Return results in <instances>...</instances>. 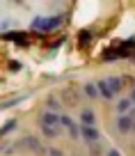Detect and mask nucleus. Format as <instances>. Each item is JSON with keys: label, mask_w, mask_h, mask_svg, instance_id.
Segmentation results:
<instances>
[{"label": "nucleus", "mask_w": 135, "mask_h": 156, "mask_svg": "<svg viewBox=\"0 0 135 156\" xmlns=\"http://www.w3.org/2000/svg\"><path fill=\"white\" fill-rule=\"evenodd\" d=\"M62 14H57V16H50V19H46V16H34L32 19V34H37V37H43L46 32H53L55 28H60L62 25Z\"/></svg>", "instance_id": "nucleus-1"}, {"label": "nucleus", "mask_w": 135, "mask_h": 156, "mask_svg": "<svg viewBox=\"0 0 135 156\" xmlns=\"http://www.w3.org/2000/svg\"><path fill=\"white\" fill-rule=\"evenodd\" d=\"M80 138L87 142V145H94V142H101V131H99V126L80 124Z\"/></svg>", "instance_id": "nucleus-2"}, {"label": "nucleus", "mask_w": 135, "mask_h": 156, "mask_svg": "<svg viewBox=\"0 0 135 156\" xmlns=\"http://www.w3.org/2000/svg\"><path fill=\"white\" fill-rule=\"evenodd\" d=\"M0 39H5V41H14L16 46H28V44H30V34L16 32V30H9V32L0 34Z\"/></svg>", "instance_id": "nucleus-3"}, {"label": "nucleus", "mask_w": 135, "mask_h": 156, "mask_svg": "<svg viewBox=\"0 0 135 156\" xmlns=\"http://www.w3.org/2000/svg\"><path fill=\"white\" fill-rule=\"evenodd\" d=\"M19 145H23L25 149L34 151V154H46V147H43L41 142H39V138H34V136H23V140H21Z\"/></svg>", "instance_id": "nucleus-4"}, {"label": "nucleus", "mask_w": 135, "mask_h": 156, "mask_svg": "<svg viewBox=\"0 0 135 156\" xmlns=\"http://www.w3.org/2000/svg\"><path fill=\"white\" fill-rule=\"evenodd\" d=\"M60 126H64L69 131V136L73 138V140H78V138H80V126H78L76 122H73L71 117L69 115H60Z\"/></svg>", "instance_id": "nucleus-5"}, {"label": "nucleus", "mask_w": 135, "mask_h": 156, "mask_svg": "<svg viewBox=\"0 0 135 156\" xmlns=\"http://www.w3.org/2000/svg\"><path fill=\"white\" fill-rule=\"evenodd\" d=\"M99 34H92V30H80V32H78V46H80L82 51H89L92 48V41Z\"/></svg>", "instance_id": "nucleus-6"}, {"label": "nucleus", "mask_w": 135, "mask_h": 156, "mask_svg": "<svg viewBox=\"0 0 135 156\" xmlns=\"http://www.w3.org/2000/svg\"><path fill=\"white\" fill-rule=\"evenodd\" d=\"M41 124H48V126H60V115L57 112H50V110H43L41 117H39Z\"/></svg>", "instance_id": "nucleus-7"}, {"label": "nucleus", "mask_w": 135, "mask_h": 156, "mask_svg": "<svg viewBox=\"0 0 135 156\" xmlns=\"http://www.w3.org/2000/svg\"><path fill=\"white\" fill-rule=\"evenodd\" d=\"M62 103H67V106H71V108H76L78 106V97H76V90H71V87H67V90H62Z\"/></svg>", "instance_id": "nucleus-8"}, {"label": "nucleus", "mask_w": 135, "mask_h": 156, "mask_svg": "<svg viewBox=\"0 0 135 156\" xmlns=\"http://www.w3.org/2000/svg\"><path fill=\"white\" fill-rule=\"evenodd\" d=\"M96 90H99V97H103L106 101H112L115 99V94H112V90L108 87V83H106V78H101L96 83Z\"/></svg>", "instance_id": "nucleus-9"}, {"label": "nucleus", "mask_w": 135, "mask_h": 156, "mask_svg": "<svg viewBox=\"0 0 135 156\" xmlns=\"http://www.w3.org/2000/svg\"><path fill=\"white\" fill-rule=\"evenodd\" d=\"M130 129H133V122H130L128 115H119L117 117V131L119 133H128Z\"/></svg>", "instance_id": "nucleus-10"}, {"label": "nucleus", "mask_w": 135, "mask_h": 156, "mask_svg": "<svg viewBox=\"0 0 135 156\" xmlns=\"http://www.w3.org/2000/svg\"><path fill=\"white\" fill-rule=\"evenodd\" d=\"M80 122L87 124V126H96V117H94L92 108H82V110H80Z\"/></svg>", "instance_id": "nucleus-11"}, {"label": "nucleus", "mask_w": 135, "mask_h": 156, "mask_svg": "<svg viewBox=\"0 0 135 156\" xmlns=\"http://www.w3.org/2000/svg\"><path fill=\"white\" fill-rule=\"evenodd\" d=\"M106 83H108V87L112 90V94H119L121 90H124V80H121V78H117V76H110V78H106Z\"/></svg>", "instance_id": "nucleus-12"}, {"label": "nucleus", "mask_w": 135, "mask_h": 156, "mask_svg": "<svg viewBox=\"0 0 135 156\" xmlns=\"http://www.w3.org/2000/svg\"><path fill=\"white\" fill-rule=\"evenodd\" d=\"M43 106H46V110H50V112H57V115H60V110H62V101H60L57 97H48Z\"/></svg>", "instance_id": "nucleus-13"}, {"label": "nucleus", "mask_w": 135, "mask_h": 156, "mask_svg": "<svg viewBox=\"0 0 135 156\" xmlns=\"http://www.w3.org/2000/svg\"><path fill=\"white\" fill-rule=\"evenodd\" d=\"M41 133H43L46 138H50V140H55V138H60L62 129H60V126H48V124H41Z\"/></svg>", "instance_id": "nucleus-14"}, {"label": "nucleus", "mask_w": 135, "mask_h": 156, "mask_svg": "<svg viewBox=\"0 0 135 156\" xmlns=\"http://www.w3.org/2000/svg\"><path fill=\"white\" fill-rule=\"evenodd\" d=\"M133 110V103H130V99H119L117 101V112L119 115H126V112Z\"/></svg>", "instance_id": "nucleus-15"}, {"label": "nucleus", "mask_w": 135, "mask_h": 156, "mask_svg": "<svg viewBox=\"0 0 135 156\" xmlns=\"http://www.w3.org/2000/svg\"><path fill=\"white\" fill-rule=\"evenodd\" d=\"M16 126H19V122H16L14 117H12V119H7V122L2 124V126H0V138H2V136H7V133H12Z\"/></svg>", "instance_id": "nucleus-16"}, {"label": "nucleus", "mask_w": 135, "mask_h": 156, "mask_svg": "<svg viewBox=\"0 0 135 156\" xmlns=\"http://www.w3.org/2000/svg\"><path fill=\"white\" fill-rule=\"evenodd\" d=\"M82 92H85V97H87V99H96V97H99L96 83H85V87H82Z\"/></svg>", "instance_id": "nucleus-17"}, {"label": "nucleus", "mask_w": 135, "mask_h": 156, "mask_svg": "<svg viewBox=\"0 0 135 156\" xmlns=\"http://www.w3.org/2000/svg\"><path fill=\"white\" fill-rule=\"evenodd\" d=\"M89 149H92V156H101L103 147H101V142H94V145H89Z\"/></svg>", "instance_id": "nucleus-18"}, {"label": "nucleus", "mask_w": 135, "mask_h": 156, "mask_svg": "<svg viewBox=\"0 0 135 156\" xmlns=\"http://www.w3.org/2000/svg\"><path fill=\"white\" fill-rule=\"evenodd\" d=\"M21 69H23V67H21V62H16V60H12V62H9V71H21Z\"/></svg>", "instance_id": "nucleus-19"}, {"label": "nucleus", "mask_w": 135, "mask_h": 156, "mask_svg": "<svg viewBox=\"0 0 135 156\" xmlns=\"http://www.w3.org/2000/svg\"><path fill=\"white\" fill-rule=\"evenodd\" d=\"M128 99H130V103H133V106H135V85H133V87H130V97H128Z\"/></svg>", "instance_id": "nucleus-20"}, {"label": "nucleus", "mask_w": 135, "mask_h": 156, "mask_svg": "<svg viewBox=\"0 0 135 156\" xmlns=\"http://www.w3.org/2000/svg\"><path fill=\"white\" fill-rule=\"evenodd\" d=\"M50 156H64V154L60 149H50Z\"/></svg>", "instance_id": "nucleus-21"}, {"label": "nucleus", "mask_w": 135, "mask_h": 156, "mask_svg": "<svg viewBox=\"0 0 135 156\" xmlns=\"http://www.w3.org/2000/svg\"><path fill=\"white\" fill-rule=\"evenodd\" d=\"M108 156H121V154H119L117 149H110V151H108Z\"/></svg>", "instance_id": "nucleus-22"}]
</instances>
